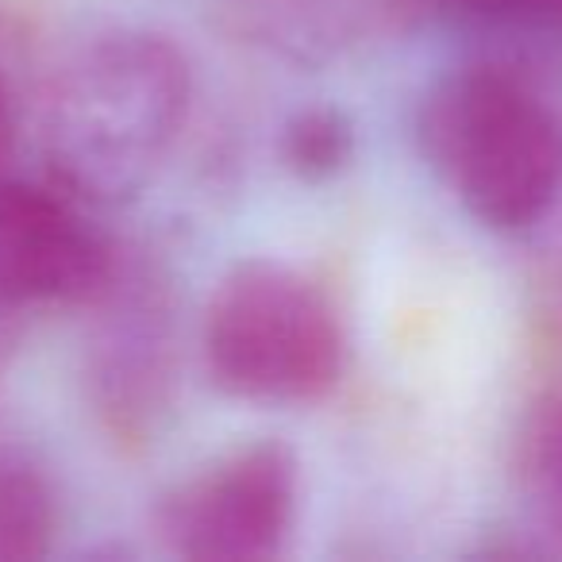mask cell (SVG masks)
Returning a JSON list of instances; mask_svg holds the SVG:
<instances>
[{
  "label": "cell",
  "instance_id": "1",
  "mask_svg": "<svg viewBox=\"0 0 562 562\" xmlns=\"http://www.w3.org/2000/svg\"><path fill=\"white\" fill-rule=\"evenodd\" d=\"M193 109L189 58L166 35L120 27L78 47L47 89V178L86 204H120L155 181Z\"/></svg>",
  "mask_w": 562,
  "mask_h": 562
},
{
  "label": "cell",
  "instance_id": "2",
  "mask_svg": "<svg viewBox=\"0 0 562 562\" xmlns=\"http://www.w3.org/2000/svg\"><path fill=\"white\" fill-rule=\"evenodd\" d=\"M416 143L490 232H528L562 193V120L508 66L477 63L439 78L416 112Z\"/></svg>",
  "mask_w": 562,
  "mask_h": 562
},
{
  "label": "cell",
  "instance_id": "3",
  "mask_svg": "<svg viewBox=\"0 0 562 562\" xmlns=\"http://www.w3.org/2000/svg\"><path fill=\"white\" fill-rule=\"evenodd\" d=\"M209 382L250 405H313L339 385L347 336L339 308L301 270L239 262L216 281L201 324Z\"/></svg>",
  "mask_w": 562,
  "mask_h": 562
},
{
  "label": "cell",
  "instance_id": "4",
  "mask_svg": "<svg viewBox=\"0 0 562 562\" xmlns=\"http://www.w3.org/2000/svg\"><path fill=\"white\" fill-rule=\"evenodd\" d=\"M301 505V462L281 439L235 447L173 485L155 513L162 543L178 559L262 562L293 539Z\"/></svg>",
  "mask_w": 562,
  "mask_h": 562
},
{
  "label": "cell",
  "instance_id": "5",
  "mask_svg": "<svg viewBox=\"0 0 562 562\" xmlns=\"http://www.w3.org/2000/svg\"><path fill=\"white\" fill-rule=\"evenodd\" d=\"M89 308H97V331L89 339L86 382L97 420L124 447L155 443L178 382L170 285L155 266L120 255Z\"/></svg>",
  "mask_w": 562,
  "mask_h": 562
},
{
  "label": "cell",
  "instance_id": "6",
  "mask_svg": "<svg viewBox=\"0 0 562 562\" xmlns=\"http://www.w3.org/2000/svg\"><path fill=\"white\" fill-rule=\"evenodd\" d=\"M86 209L50 178H0V321L101 297L120 250Z\"/></svg>",
  "mask_w": 562,
  "mask_h": 562
},
{
  "label": "cell",
  "instance_id": "7",
  "mask_svg": "<svg viewBox=\"0 0 562 562\" xmlns=\"http://www.w3.org/2000/svg\"><path fill=\"white\" fill-rule=\"evenodd\" d=\"M439 20L436 0H224L232 43L297 70H321L370 43L401 40Z\"/></svg>",
  "mask_w": 562,
  "mask_h": 562
},
{
  "label": "cell",
  "instance_id": "8",
  "mask_svg": "<svg viewBox=\"0 0 562 562\" xmlns=\"http://www.w3.org/2000/svg\"><path fill=\"white\" fill-rule=\"evenodd\" d=\"M513 470L547 551L562 554V385L528 405L513 443Z\"/></svg>",
  "mask_w": 562,
  "mask_h": 562
},
{
  "label": "cell",
  "instance_id": "9",
  "mask_svg": "<svg viewBox=\"0 0 562 562\" xmlns=\"http://www.w3.org/2000/svg\"><path fill=\"white\" fill-rule=\"evenodd\" d=\"M58 536V497L50 477L16 447H0V562L50 554Z\"/></svg>",
  "mask_w": 562,
  "mask_h": 562
},
{
  "label": "cell",
  "instance_id": "10",
  "mask_svg": "<svg viewBox=\"0 0 562 562\" xmlns=\"http://www.w3.org/2000/svg\"><path fill=\"white\" fill-rule=\"evenodd\" d=\"M355 158V124L344 109L316 104L301 109L281 127V162L301 181H331L351 166Z\"/></svg>",
  "mask_w": 562,
  "mask_h": 562
},
{
  "label": "cell",
  "instance_id": "11",
  "mask_svg": "<svg viewBox=\"0 0 562 562\" xmlns=\"http://www.w3.org/2000/svg\"><path fill=\"white\" fill-rule=\"evenodd\" d=\"M439 20L513 27L562 40V0H436Z\"/></svg>",
  "mask_w": 562,
  "mask_h": 562
},
{
  "label": "cell",
  "instance_id": "12",
  "mask_svg": "<svg viewBox=\"0 0 562 562\" xmlns=\"http://www.w3.org/2000/svg\"><path fill=\"white\" fill-rule=\"evenodd\" d=\"M12 147H16V97H12L9 74L0 66V178H4Z\"/></svg>",
  "mask_w": 562,
  "mask_h": 562
}]
</instances>
